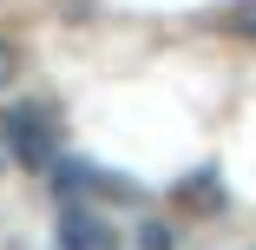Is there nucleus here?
<instances>
[{"mask_svg": "<svg viewBox=\"0 0 256 250\" xmlns=\"http://www.w3.org/2000/svg\"><path fill=\"white\" fill-rule=\"evenodd\" d=\"M178 204H190V211H224V184H217V171L184 178V184H178Z\"/></svg>", "mask_w": 256, "mask_h": 250, "instance_id": "obj_3", "label": "nucleus"}, {"mask_svg": "<svg viewBox=\"0 0 256 250\" xmlns=\"http://www.w3.org/2000/svg\"><path fill=\"white\" fill-rule=\"evenodd\" d=\"M53 237H60V250H118V230L98 211H66Z\"/></svg>", "mask_w": 256, "mask_h": 250, "instance_id": "obj_2", "label": "nucleus"}, {"mask_svg": "<svg viewBox=\"0 0 256 250\" xmlns=\"http://www.w3.org/2000/svg\"><path fill=\"white\" fill-rule=\"evenodd\" d=\"M217 27L236 33V40H256V0H230V7L217 14Z\"/></svg>", "mask_w": 256, "mask_h": 250, "instance_id": "obj_4", "label": "nucleus"}, {"mask_svg": "<svg viewBox=\"0 0 256 250\" xmlns=\"http://www.w3.org/2000/svg\"><path fill=\"white\" fill-rule=\"evenodd\" d=\"M14 73H20V53H14L7 40H0V92H7V79H14Z\"/></svg>", "mask_w": 256, "mask_h": 250, "instance_id": "obj_5", "label": "nucleus"}, {"mask_svg": "<svg viewBox=\"0 0 256 250\" xmlns=\"http://www.w3.org/2000/svg\"><path fill=\"white\" fill-rule=\"evenodd\" d=\"M144 250H171V230L164 224H144Z\"/></svg>", "mask_w": 256, "mask_h": 250, "instance_id": "obj_6", "label": "nucleus"}, {"mask_svg": "<svg viewBox=\"0 0 256 250\" xmlns=\"http://www.w3.org/2000/svg\"><path fill=\"white\" fill-rule=\"evenodd\" d=\"M0 145H7V158L26 165V171H53L60 165V125L46 106H14L0 119Z\"/></svg>", "mask_w": 256, "mask_h": 250, "instance_id": "obj_1", "label": "nucleus"}]
</instances>
